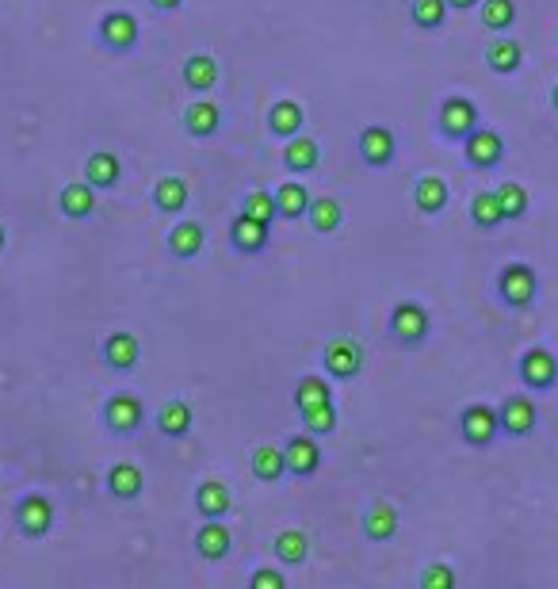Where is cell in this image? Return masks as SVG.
Instances as JSON below:
<instances>
[{
    "label": "cell",
    "mask_w": 558,
    "mask_h": 589,
    "mask_svg": "<svg viewBox=\"0 0 558 589\" xmlns=\"http://www.w3.org/2000/svg\"><path fill=\"white\" fill-rule=\"evenodd\" d=\"M497 295H501V303L513 306V310L532 306L536 303V295H539L536 268H532V264H524V261L505 264V268L497 272Z\"/></svg>",
    "instance_id": "6da1fadb"
},
{
    "label": "cell",
    "mask_w": 558,
    "mask_h": 589,
    "mask_svg": "<svg viewBox=\"0 0 558 589\" xmlns=\"http://www.w3.org/2000/svg\"><path fill=\"white\" fill-rule=\"evenodd\" d=\"M516 371H520V379H524L528 391H555L558 356L551 349H543V345H532V349L520 356Z\"/></svg>",
    "instance_id": "7a4b0ae2"
},
{
    "label": "cell",
    "mask_w": 558,
    "mask_h": 589,
    "mask_svg": "<svg viewBox=\"0 0 558 589\" xmlns=\"http://www.w3.org/2000/svg\"><path fill=\"white\" fill-rule=\"evenodd\" d=\"M459 433H463V440L474 444V448H490V444L497 440V433H501L497 410L494 406H486V402L467 406V410L459 414Z\"/></svg>",
    "instance_id": "3957f363"
},
{
    "label": "cell",
    "mask_w": 558,
    "mask_h": 589,
    "mask_svg": "<svg viewBox=\"0 0 558 589\" xmlns=\"http://www.w3.org/2000/svg\"><path fill=\"white\" fill-rule=\"evenodd\" d=\"M432 329V318L429 310L421 303H398L390 310V333L402 341V345H417V341H425Z\"/></svg>",
    "instance_id": "277c9868"
},
{
    "label": "cell",
    "mask_w": 558,
    "mask_h": 589,
    "mask_svg": "<svg viewBox=\"0 0 558 589\" xmlns=\"http://www.w3.org/2000/svg\"><path fill=\"white\" fill-rule=\"evenodd\" d=\"M497 421H501V433L505 437H528L539 421L532 394H509L501 402V410H497Z\"/></svg>",
    "instance_id": "5b68a950"
},
{
    "label": "cell",
    "mask_w": 558,
    "mask_h": 589,
    "mask_svg": "<svg viewBox=\"0 0 558 589\" xmlns=\"http://www.w3.org/2000/svg\"><path fill=\"white\" fill-rule=\"evenodd\" d=\"M478 127V108H474L467 96H448L440 104V134L451 142H463L467 134Z\"/></svg>",
    "instance_id": "8992f818"
},
{
    "label": "cell",
    "mask_w": 558,
    "mask_h": 589,
    "mask_svg": "<svg viewBox=\"0 0 558 589\" xmlns=\"http://www.w3.org/2000/svg\"><path fill=\"white\" fill-rule=\"evenodd\" d=\"M463 157L471 161L474 169H494L497 161L505 157V138L490 127H474L467 138H463Z\"/></svg>",
    "instance_id": "52a82bcc"
},
{
    "label": "cell",
    "mask_w": 558,
    "mask_h": 589,
    "mask_svg": "<svg viewBox=\"0 0 558 589\" xmlns=\"http://www.w3.org/2000/svg\"><path fill=\"white\" fill-rule=\"evenodd\" d=\"M325 371L329 375H337V379H352L356 371H360V364H364V352H360V345L352 341V337H333L329 345H325Z\"/></svg>",
    "instance_id": "ba28073f"
},
{
    "label": "cell",
    "mask_w": 558,
    "mask_h": 589,
    "mask_svg": "<svg viewBox=\"0 0 558 589\" xmlns=\"http://www.w3.org/2000/svg\"><path fill=\"white\" fill-rule=\"evenodd\" d=\"M16 521H20L23 536H46V528L54 521V505L43 494H27L20 505H16Z\"/></svg>",
    "instance_id": "9c48e42d"
},
{
    "label": "cell",
    "mask_w": 558,
    "mask_h": 589,
    "mask_svg": "<svg viewBox=\"0 0 558 589\" xmlns=\"http://www.w3.org/2000/svg\"><path fill=\"white\" fill-rule=\"evenodd\" d=\"M100 39L111 50H130V46L138 43V20L130 12H108L100 20Z\"/></svg>",
    "instance_id": "30bf717a"
},
{
    "label": "cell",
    "mask_w": 558,
    "mask_h": 589,
    "mask_svg": "<svg viewBox=\"0 0 558 589\" xmlns=\"http://www.w3.org/2000/svg\"><path fill=\"white\" fill-rule=\"evenodd\" d=\"M104 421L111 433H134L142 425V402L134 394H115L104 410Z\"/></svg>",
    "instance_id": "8fae6325"
},
{
    "label": "cell",
    "mask_w": 558,
    "mask_h": 589,
    "mask_svg": "<svg viewBox=\"0 0 558 589\" xmlns=\"http://www.w3.org/2000/svg\"><path fill=\"white\" fill-rule=\"evenodd\" d=\"M394 532H398V509L390 502H383V498H375L364 513V536L367 540H375V544H383Z\"/></svg>",
    "instance_id": "7c38bea8"
},
{
    "label": "cell",
    "mask_w": 558,
    "mask_h": 589,
    "mask_svg": "<svg viewBox=\"0 0 558 589\" xmlns=\"http://www.w3.org/2000/svg\"><path fill=\"white\" fill-rule=\"evenodd\" d=\"M268 230H272V222H260L241 211L234 219V226H230V241H234V249H241V253H257V249H264V241H268Z\"/></svg>",
    "instance_id": "4fadbf2b"
},
{
    "label": "cell",
    "mask_w": 558,
    "mask_h": 589,
    "mask_svg": "<svg viewBox=\"0 0 558 589\" xmlns=\"http://www.w3.org/2000/svg\"><path fill=\"white\" fill-rule=\"evenodd\" d=\"M360 157H364L371 169L390 165V157H394V131H387V127H367L360 134Z\"/></svg>",
    "instance_id": "5bb4252c"
},
{
    "label": "cell",
    "mask_w": 558,
    "mask_h": 589,
    "mask_svg": "<svg viewBox=\"0 0 558 589\" xmlns=\"http://www.w3.org/2000/svg\"><path fill=\"white\" fill-rule=\"evenodd\" d=\"M283 459H287V471L291 475H314L318 463H322V452L310 437H291L287 448H283Z\"/></svg>",
    "instance_id": "9a60e30c"
},
{
    "label": "cell",
    "mask_w": 558,
    "mask_h": 589,
    "mask_svg": "<svg viewBox=\"0 0 558 589\" xmlns=\"http://www.w3.org/2000/svg\"><path fill=\"white\" fill-rule=\"evenodd\" d=\"M413 203H417L421 215H440V211L448 207V184L432 173L421 176V180L413 184Z\"/></svg>",
    "instance_id": "2e32d148"
},
{
    "label": "cell",
    "mask_w": 558,
    "mask_h": 589,
    "mask_svg": "<svg viewBox=\"0 0 558 589\" xmlns=\"http://www.w3.org/2000/svg\"><path fill=\"white\" fill-rule=\"evenodd\" d=\"M138 356H142V345H138L134 333H111L108 341H104V360H108V368L127 371L138 364Z\"/></svg>",
    "instance_id": "e0dca14e"
},
{
    "label": "cell",
    "mask_w": 558,
    "mask_h": 589,
    "mask_svg": "<svg viewBox=\"0 0 558 589\" xmlns=\"http://www.w3.org/2000/svg\"><path fill=\"white\" fill-rule=\"evenodd\" d=\"M283 165H287L291 173H310V169L318 165V142L302 131L295 134V138H287V146H283Z\"/></svg>",
    "instance_id": "ac0fdd59"
},
{
    "label": "cell",
    "mask_w": 558,
    "mask_h": 589,
    "mask_svg": "<svg viewBox=\"0 0 558 589\" xmlns=\"http://www.w3.org/2000/svg\"><path fill=\"white\" fill-rule=\"evenodd\" d=\"M520 62H524V46L516 43V39H490V46H486V66L494 69V73L509 77V73L520 69Z\"/></svg>",
    "instance_id": "d6986e66"
},
{
    "label": "cell",
    "mask_w": 558,
    "mask_h": 589,
    "mask_svg": "<svg viewBox=\"0 0 558 589\" xmlns=\"http://www.w3.org/2000/svg\"><path fill=\"white\" fill-rule=\"evenodd\" d=\"M195 505H199V513L211 521V517H226L234 502H230V490H226V482L207 479V482H199V490H195Z\"/></svg>",
    "instance_id": "ffe728a7"
},
{
    "label": "cell",
    "mask_w": 558,
    "mask_h": 589,
    "mask_svg": "<svg viewBox=\"0 0 558 589\" xmlns=\"http://www.w3.org/2000/svg\"><path fill=\"white\" fill-rule=\"evenodd\" d=\"M195 551L203 559H222L230 551V528L218 521V517H211V521L195 532Z\"/></svg>",
    "instance_id": "44dd1931"
},
{
    "label": "cell",
    "mask_w": 558,
    "mask_h": 589,
    "mask_svg": "<svg viewBox=\"0 0 558 589\" xmlns=\"http://www.w3.org/2000/svg\"><path fill=\"white\" fill-rule=\"evenodd\" d=\"M85 180L92 184V188H111V184L119 180V157H115V153H108V150L88 153Z\"/></svg>",
    "instance_id": "7402d4cb"
},
{
    "label": "cell",
    "mask_w": 558,
    "mask_h": 589,
    "mask_svg": "<svg viewBox=\"0 0 558 589\" xmlns=\"http://www.w3.org/2000/svg\"><path fill=\"white\" fill-rule=\"evenodd\" d=\"M153 203H157L165 215L184 211V203H188V184H184L180 176H161V180L153 184Z\"/></svg>",
    "instance_id": "603a6c76"
},
{
    "label": "cell",
    "mask_w": 558,
    "mask_h": 589,
    "mask_svg": "<svg viewBox=\"0 0 558 589\" xmlns=\"http://www.w3.org/2000/svg\"><path fill=\"white\" fill-rule=\"evenodd\" d=\"M92 207H96V192L88 180H73L62 188V211L69 219H85V215H92Z\"/></svg>",
    "instance_id": "cb8c5ba5"
},
{
    "label": "cell",
    "mask_w": 558,
    "mask_h": 589,
    "mask_svg": "<svg viewBox=\"0 0 558 589\" xmlns=\"http://www.w3.org/2000/svg\"><path fill=\"white\" fill-rule=\"evenodd\" d=\"M253 475H257L260 482L283 479V475H287V459H283V452L272 448V444H257V448H253Z\"/></svg>",
    "instance_id": "d4e9b609"
},
{
    "label": "cell",
    "mask_w": 558,
    "mask_h": 589,
    "mask_svg": "<svg viewBox=\"0 0 558 589\" xmlns=\"http://www.w3.org/2000/svg\"><path fill=\"white\" fill-rule=\"evenodd\" d=\"M108 490L115 498H123V502L138 498L142 494V471L134 463H115L108 471Z\"/></svg>",
    "instance_id": "484cf974"
},
{
    "label": "cell",
    "mask_w": 558,
    "mask_h": 589,
    "mask_svg": "<svg viewBox=\"0 0 558 589\" xmlns=\"http://www.w3.org/2000/svg\"><path fill=\"white\" fill-rule=\"evenodd\" d=\"M268 127H272V134H279V138H295V134L302 131V108L295 100H279V104H272V111H268Z\"/></svg>",
    "instance_id": "4316f807"
},
{
    "label": "cell",
    "mask_w": 558,
    "mask_h": 589,
    "mask_svg": "<svg viewBox=\"0 0 558 589\" xmlns=\"http://www.w3.org/2000/svg\"><path fill=\"white\" fill-rule=\"evenodd\" d=\"M169 249L176 257H184V261H192L195 253L203 249V226L199 222H176L169 234Z\"/></svg>",
    "instance_id": "83f0119b"
},
{
    "label": "cell",
    "mask_w": 558,
    "mask_h": 589,
    "mask_svg": "<svg viewBox=\"0 0 558 589\" xmlns=\"http://www.w3.org/2000/svg\"><path fill=\"white\" fill-rule=\"evenodd\" d=\"M218 123H222V115L211 100H195L192 108L184 111V127L195 134V138H207V134L218 131Z\"/></svg>",
    "instance_id": "f1b7e54d"
},
{
    "label": "cell",
    "mask_w": 558,
    "mask_h": 589,
    "mask_svg": "<svg viewBox=\"0 0 558 589\" xmlns=\"http://www.w3.org/2000/svg\"><path fill=\"white\" fill-rule=\"evenodd\" d=\"M276 211L283 215V219H299V215L310 211V192L302 188L299 180H287V184L276 192Z\"/></svg>",
    "instance_id": "f546056e"
},
{
    "label": "cell",
    "mask_w": 558,
    "mask_h": 589,
    "mask_svg": "<svg viewBox=\"0 0 558 589\" xmlns=\"http://www.w3.org/2000/svg\"><path fill=\"white\" fill-rule=\"evenodd\" d=\"M184 81H188V88H195V92H207V88L218 81V66L211 54H192L188 62H184Z\"/></svg>",
    "instance_id": "4dcf8cb0"
},
{
    "label": "cell",
    "mask_w": 558,
    "mask_h": 589,
    "mask_svg": "<svg viewBox=\"0 0 558 589\" xmlns=\"http://www.w3.org/2000/svg\"><path fill=\"white\" fill-rule=\"evenodd\" d=\"M478 12H482V27H486V31H497V35H505V31L516 23L513 0H482Z\"/></svg>",
    "instance_id": "1f68e13d"
},
{
    "label": "cell",
    "mask_w": 558,
    "mask_h": 589,
    "mask_svg": "<svg viewBox=\"0 0 558 589\" xmlns=\"http://www.w3.org/2000/svg\"><path fill=\"white\" fill-rule=\"evenodd\" d=\"M157 429H161L165 437H184V433L192 429V406H188V402H169V406H161Z\"/></svg>",
    "instance_id": "d6a6232c"
},
{
    "label": "cell",
    "mask_w": 558,
    "mask_h": 589,
    "mask_svg": "<svg viewBox=\"0 0 558 589\" xmlns=\"http://www.w3.org/2000/svg\"><path fill=\"white\" fill-rule=\"evenodd\" d=\"M471 222L474 226H482V230H497L501 222H505V211H501V203H497V192H478L471 199Z\"/></svg>",
    "instance_id": "836d02e7"
},
{
    "label": "cell",
    "mask_w": 558,
    "mask_h": 589,
    "mask_svg": "<svg viewBox=\"0 0 558 589\" xmlns=\"http://www.w3.org/2000/svg\"><path fill=\"white\" fill-rule=\"evenodd\" d=\"M310 226L318 230V234H333L337 226H341V203L333 196H322V199H310Z\"/></svg>",
    "instance_id": "e575fe53"
},
{
    "label": "cell",
    "mask_w": 558,
    "mask_h": 589,
    "mask_svg": "<svg viewBox=\"0 0 558 589\" xmlns=\"http://www.w3.org/2000/svg\"><path fill=\"white\" fill-rule=\"evenodd\" d=\"M497 203H501V211H505V222L513 219H524L528 215V192H524V184H516V180H505L501 188H497Z\"/></svg>",
    "instance_id": "d590c367"
},
{
    "label": "cell",
    "mask_w": 558,
    "mask_h": 589,
    "mask_svg": "<svg viewBox=\"0 0 558 589\" xmlns=\"http://www.w3.org/2000/svg\"><path fill=\"white\" fill-rule=\"evenodd\" d=\"M409 16L421 31H436L448 20V0H413L409 4Z\"/></svg>",
    "instance_id": "8d00e7d4"
},
{
    "label": "cell",
    "mask_w": 558,
    "mask_h": 589,
    "mask_svg": "<svg viewBox=\"0 0 558 589\" xmlns=\"http://www.w3.org/2000/svg\"><path fill=\"white\" fill-rule=\"evenodd\" d=\"M306 551H310V540L302 536V528H283L276 536V559H283V563H302L306 559Z\"/></svg>",
    "instance_id": "74e56055"
},
{
    "label": "cell",
    "mask_w": 558,
    "mask_h": 589,
    "mask_svg": "<svg viewBox=\"0 0 558 589\" xmlns=\"http://www.w3.org/2000/svg\"><path fill=\"white\" fill-rule=\"evenodd\" d=\"M325 402H333V398H329V383L318 379V375H306L295 387V406L299 410H314V406H325Z\"/></svg>",
    "instance_id": "f35d334b"
},
{
    "label": "cell",
    "mask_w": 558,
    "mask_h": 589,
    "mask_svg": "<svg viewBox=\"0 0 558 589\" xmlns=\"http://www.w3.org/2000/svg\"><path fill=\"white\" fill-rule=\"evenodd\" d=\"M241 211H245V215H253V219H260V222H272L279 215L276 196H268V192H249L245 203H241Z\"/></svg>",
    "instance_id": "ab89813d"
},
{
    "label": "cell",
    "mask_w": 558,
    "mask_h": 589,
    "mask_svg": "<svg viewBox=\"0 0 558 589\" xmlns=\"http://www.w3.org/2000/svg\"><path fill=\"white\" fill-rule=\"evenodd\" d=\"M302 421H306L310 433H333L337 410H333V402H325V406H314V410H302Z\"/></svg>",
    "instance_id": "60d3db41"
},
{
    "label": "cell",
    "mask_w": 558,
    "mask_h": 589,
    "mask_svg": "<svg viewBox=\"0 0 558 589\" xmlns=\"http://www.w3.org/2000/svg\"><path fill=\"white\" fill-rule=\"evenodd\" d=\"M421 586L425 589H451L455 586V570H451L448 563H432V567H425V574H421Z\"/></svg>",
    "instance_id": "b9f144b4"
},
{
    "label": "cell",
    "mask_w": 558,
    "mask_h": 589,
    "mask_svg": "<svg viewBox=\"0 0 558 589\" xmlns=\"http://www.w3.org/2000/svg\"><path fill=\"white\" fill-rule=\"evenodd\" d=\"M249 586H253V589H283V586H287V578H283L279 570L264 567V570H257V574L249 578Z\"/></svg>",
    "instance_id": "7bdbcfd3"
},
{
    "label": "cell",
    "mask_w": 558,
    "mask_h": 589,
    "mask_svg": "<svg viewBox=\"0 0 558 589\" xmlns=\"http://www.w3.org/2000/svg\"><path fill=\"white\" fill-rule=\"evenodd\" d=\"M153 8H165V12H169V8H180V0H150Z\"/></svg>",
    "instance_id": "ee69618b"
},
{
    "label": "cell",
    "mask_w": 558,
    "mask_h": 589,
    "mask_svg": "<svg viewBox=\"0 0 558 589\" xmlns=\"http://www.w3.org/2000/svg\"><path fill=\"white\" fill-rule=\"evenodd\" d=\"M474 4H482V0H448V8H474Z\"/></svg>",
    "instance_id": "f6af8a7d"
},
{
    "label": "cell",
    "mask_w": 558,
    "mask_h": 589,
    "mask_svg": "<svg viewBox=\"0 0 558 589\" xmlns=\"http://www.w3.org/2000/svg\"><path fill=\"white\" fill-rule=\"evenodd\" d=\"M551 108H555V111H558V85H555V88H551Z\"/></svg>",
    "instance_id": "bcb514c9"
},
{
    "label": "cell",
    "mask_w": 558,
    "mask_h": 589,
    "mask_svg": "<svg viewBox=\"0 0 558 589\" xmlns=\"http://www.w3.org/2000/svg\"><path fill=\"white\" fill-rule=\"evenodd\" d=\"M0 249H4V226H0Z\"/></svg>",
    "instance_id": "7dc6e473"
}]
</instances>
